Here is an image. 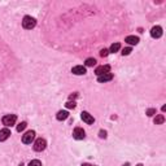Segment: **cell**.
Instances as JSON below:
<instances>
[{
  "mask_svg": "<svg viewBox=\"0 0 166 166\" xmlns=\"http://www.w3.org/2000/svg\"><path fill=\"white\" fill-rule=\"evenodd\" d=\"M136 166H143V165H142V164H139V165H136Z\"/></svg>",
  "mask_w": 166,
  "mask_h": 166,
  "instance_id": "cell-27",
  "label": "cell"
},
{
  "mask_svg": "<svg viewBox=\"0 0 166 166\" xmlns=\"http://www.w3.org/2000/svg\"><path fill=\"white\" fill-rule=\"evenodd\" d=\"M99 136H100L101 139H105V138H107V131H103V130H101V131L99 132Z\"/></svg>",
  "mask_w": 166,
  "mask_h": 166,
  "instance_id": "cell-23",
  "label": "cell"
},
{
  "mask_svg": "<svg viewBox=\"0 0 166 166\" xmlns=\"http://www.w3.org/2000/svg\"><path fill=\"white\" fill-rule=\"evenodd\" d=\"M120 48H121V44H120V43H113L112 46H110L109 52H112V53H114V52L120 51Z\"/></svg>",
  "mask_w": 166,
  "mask_h": 166,
  "instance_id": "cell-14",
  "label": "cell"
},
{
  "mask_svg": "<svg viewBox=\"0 0 166 166\" xmlns=\"http://www.w3.org/2000/svg\"><path fill=\"white\" fill-rule=\"evenodd\" d=\"M82 166H91V165H90V164H83Z\"/></svg>",
  "mask_w": 166,
  "mask_h": 166,
  "instance_id": "cell-25",
  "label": "cell"
},
{
  "mask_svg": "<svg viewBox=\"0 0 166 166\" xmlns=\"http://www.w3.org/2000/svg\"><path fill=\"white\" fill-rule=\"evenodd\" d=\"M154 114H156V109H153V108L147 110V116H148V117H152V116H154Z\"/></svg>",
  "mask_w": 166,
  "mask_h": 166,
  "instance_id": "cell-21",
  "label": "cell"
},
{
  "mask_svg": "<svg viewBox=\"0 0 166 166\" xmlns=\"http://www.w3.org/2000/svg\"><path fill=\"white\" fill-rule=\"evenodd\" d=\"M131 51H132L131 47H127V48H123V49H122V55H123V56H127V55L131 53Z\"/></svg>",
  "mask_w": 166,
  "mask_h": 166,
  "instance_id": "cell-19",
  "label": "cell"
},
{
  "mask_svg": "<svg viewBox=\"0 0 166 166\" xmlns=\"http://www.w3.org/2000/svg\"><path fill=\"white\" fill-rule=\"evenodd\" d=\"M84 64H86V66H93V65H96V60L92 59V57H90V59L86 60Z\"/></svg>",
  "mask_w": 166,
  "mask_h": 166,
  "instance_id": "cell-16",
  "label": "cell"
},
{
  "mask_svg": "<svg viewBox=\"0 0 166 166\" xmlns=\"http://www.w3.org/2000/svg\"><path fill=\"white\" fill-rule=\"evenodd\" d=\"M91 166H92V165H91Z\"/></svg>",
  "mask_w": 166,
  "mask_h": 166,
  "instance_id": "cell-28",
  "label": "cell"
},
{
  "mask_svg": "<svg viewBox=\"0 0 166 166\" xmlns=\"http://www.w3.org/2000/svg\"><path fill=\"white\" fill-rule=\"evenodd\" d=\"M71 73L75 75H83V74H86V68L83 65H77L71 69Z\"/></svg>",
  "mask_w": 166,
  "mask_h": 166,
  "instance_id": "cell-9",
  "label": "cell"
},
{
  "mask_svg": "<svg viewBox=\"0 0 166 166\" xmlns=\"http://www.w3.org/2000/svg\"><path fill=\"white\" fill-rule=\"evenodd\" d=\"M81 117H82L83 122H86L87 124H92L93 122H95V118H93L92 116H91L90 113H87V112H82Z\"/></svg>",
  "mask_w": 166,
  "mask_h": 166,
  "instance_id": "cell-8",
  "label": "cell"
},
{
  "mask_svg": "<svg viewBox=\"0 0 166 166\" xmlns=\"http://www.w3.org/2000/svg\"><path fill=\"white\" fill-rule=\"evenodd\" d=\"M26 126H27V123H26V122H21V123L17 126V131H18V132L24 131V130L26 129Z\"/></svg>",
  "mask_w": 166,
  "mask_h": 166,
  "instance_id": "cell-17",
  "label": "cell"
},
{
  "mask_svg": "<svg viewBox=\"0 0 166 166\" xmlns=\"http://www.w3.org/2000/svg\"><path fill=\"white\" fill-rule=\"evenodd\" d=\"M110 71V66L109 65H101V66H98L95 70V74L98 77L103 75V74H108Z\"/></svg>",
  "mask_w": 166,
  "mask_h": 166,
  "instance_id": "cell-7",
  "label": "cell"
},
{
  "mask_svg": "<svg viewBox=\"0 0 166 166\" xmlns=\"http://www.w3.org/2000/svg\"><path fill=\"white\" fill-rule=\"evenodd\" d=\"M27 166H42V162L39 161V160H33V161L29 162V165Z\"/></svg>",
  "mask_w": 166,
  "mask_h": 166,
  "instance_id": "cell-18",
  "label": "cell"
},
{
  "mask_svg": "<svg viewBox=\"0 0 166 166\" xmlns=\"http://www.w3.org/2000/svg\"><path fill=\"white\" fill-rule=\"evenodd\" d=\"M165 122V117L162 114H158V116H156V118H154V123L156 124H162Z\"/></svg>",
  "mask_w": 166,
  "mask_h": 166,
  "instance_id": "cell-15",
  "label": "cell"
},
{
  "mask_svg": "<svg viewBox=\"0 0 166 166\" xmlns=\"http://www.w3.org/2000/svg\"><path fill=\"white\" fill-rule=\"evenodd\" d=\"M108 55H109V51H108V49H101V51H100V56L101 57H107L108 56Z\"/></svg>",
  "mask_w": 166,
  "mask_h": 166,
  "instance_id": "cell-22",
  "label": "cell"
},
{
  "mask_svg": "<svg viewBox=\"0 0 166 166\" xmlns=\"http://www.w3.org/2000/svg\"><path fill=\"white\" fill-rule=\"evenodd\" d=\"M151 37L154 39H158L162 37V27L161 26H153L151 29Z\"/></svg>",
  "mask_w": 166,
  "mask_h": 166,
  "instance_id": "cell-6",
  "label": "cell"
},
{
  "mask_svg": "<svg viewBox=\"0 0 166 166\" xmlns=\"http://www.w3.org/2000/svg\"><path fill=\"white\" fill-rule=\"evenodd\" d=\"M46 148H47V142L44 139L39 138V139L35 140V143H34V151L42 152V151H44Z\"/></svg>",
  "mask_w": 166,
  "mask_h": 166,
  "instance_id": "cell-3",
  "label": "cell"
},
{
  "mask_svg": "<svg viewBox=\"0 0 166 166\" xmlns=\"http://www.w3.org/2000/svg\"><path fill=\"white\" fill-rule=\"evenodd\" d=\"M16 121H17V117H16L15 114H8V116H4V117H3V123H4L7 127L13 126V124L16 123Z\"/></svg>",
  "mask_w": 166,
  "mask_h": 166,
  "instance_id": "cell-4",
  "label": "cell"
},
{
  "mask_svg": "<svg viewBox=\"0 0 166 166\" xmlns=\"http://www.w3.org/2000/svg\"><path fill=\"white\" fill-rule=\"evenodd\" d=\"M34 139H35V131L30 130V131H27L26 134L22 136V143H25V144H31V143L34 142Z\"/></svg>",
  "mask_w": 166,
  "mask_h": 166,
  "instance_id": "cell-2",
  "label": "cell"
},
{
  "mask_svg": "<svg viewBox=\"0 0 166 166\" xmlns=\"http://www.w3.org/2000/svg\"><path fill=\"white\" fill-rule=\"evenodd\" d=\"M10 136V130L9 129H3L0 130V142H4Z\"/></svg>",
  "mask_w": 166,
  "mask_h": 166,
  "instance_id": "cell-11",
  "label": "cell"
},
{
  "mask_svg": "<svg viewBox=\"0 0 166 166\" xmlns=\"http://www.w3.org/2000/svg\"><path fill=\"white\" fill-rule=\"evenodd\" d=\"M65 105L68 109H74V108H75V103H74V101H68Z\"/></svg>",
  "mask_w": 166,
  "mask_h": 166,
  "instance_id": "cell-20",
  "label": "cell"
},
{
  "mask_svg": "<svg viewBox=\"0 0 166 166\" xmlns=\"http://www.w3.org/2000/svg\"><path fill=\"white\" fill-rule=\"evenodd\" d=\"M68 117H69V113L66 112V110H60V112H57V114H56V118L59 121H65Z\"/></svg>",
  "mask_w": 166,
  "mask_h": 166,
  "instance_id": "cell-13",
  "label": "cell"
},
{
  "mask_svg": "<svg viewBox=\"0 0 166 166\" xmlns=\"http://www.w3.org/2000/svg\"><path fill=\"white\" fill-rule=\"evenodd\" d=\"M77 96H78V95H77V93H71V95L69 96V99H70V100H74V99H75Z\"/></svg>",
  "mask_w": 166,
  "mask_h": 166,
  "instance_id": "cell-24",
  "label": "cell"
},
{
  "mask_svg": "<svg viewBox=\"0 0 166 166\" xmlns=\"http://www.w3.org/2000/svg\"><path fill=\"white\" fill-rule=\"evenodd\" d=\"M123 166H130V164H124Z\"/></svg>",
  "mask_w": 166,
  "mask_h": 166,
  "instance_id": "cell-26",
  "label": "cell"
},
{
  "mask_svg": "<svg viewBox=\"0 0 166 166\" xmlns=\"http://www.w3.org/2000/svg\"><path fill=\"white\" fill-rule=\"evenodd\" d=\"M35 25H37V21H35V18H33L31 16H26V17H24V21H22V26H24L26 30L34 29Z\"/></svg>",
  "mask_w": 166,
  "mask_h": 166,
  "instance_id": "cell-1",
  "label": "cell"
},
{
  "mask_svg": "<svg viewBox=\"0 0 166 166\" xmlns=\"http://www.w3.org/2000/svg\"><path fill=\"white\" fill-rule=\"evenodd\" d=\"M113 79V74L112 73H108V74H103V75L98 77V82L99 83H105V82H109Z\"/></svg>",
  "mask_w": 166,
  "mask_h": 166,
  "instance_id": "cell-10",
  "label": "cell"
},
{
  "mask_svg": "<svg viewBox=\"0 0 166 166\" xmlns=\"http://www.w3.org/2000/svg\"><path fill=\"white\" fill-rule=\"evenodd\" d=\"M124 42L129 44H131V46H136L138 43H139V38L135 37V35H129V37L124 39Z\"/></svg>",
  "mask_w": 166,
  "mask_h": 166,
  "instance_id": "cell-12",
  "label": "cell"
},
{
  "mask_svg": "<svg viewBox=\"0 0 166 166\" xmlns=\"http://www.w3.org/2000/svg\"><path fill=\"white\" fill-rule=\"evenodd\" d=\"M84 136H86V132H84V130L83 129H81V127H75V129H74V131H73V138L74 139L82 140V139H84Z\"/></svg>",
  "mask_w": 166,
  "mask_h": 166,
  "instance_id": "cell-5",
  "label": "cell"
}]
</instances>
